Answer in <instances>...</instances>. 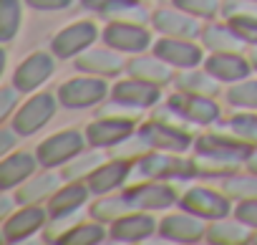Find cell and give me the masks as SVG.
<instances>
[{
	"instance_id": "6da1fadb",
	"label": "cell",
	"mask_w": 257,
	"mask_h": 245,
	"mask_svg": "<svg viewBox=\"0 0 257 245\" xmlns=\"http://www.w3.org/2000/svg\"><path fill=\"white\" fill-rule=\"evenodd\" d=\"M53 114V101H51V96H36L33 101H28L26 106H23V111L16 116V129L21 132V134H33L38 127H43L46 121H48V116Z\"/></svg>"
},
{
	"instance_id": "7a4b0ae2",
	"label": "cell",
	"mask_w": 257,
	"mask_h": 245,
	"mask_svg": "<svg viewBox=\"0 0 257 245\" xmlns=\"http://www.w3.org/2000/svg\"><path fill=\"white\" fill-rule=\"evenodd\" d=\"M83 149V139L81 134L76 132H66V134H58L53 139H48L41 149H38V157L43 165H58L63 159H68L71 154L81 152Z\"/></svg>"
},
{
	"instance_id": "3957f363",
	"label": "cell",
	"mask_w": 257,
	"mask_h": 245,
	"mask_svg": "<svg viewBox=\"0 0 257 245\" xmlns=\"http://www.w3.org/2000/svg\"><path fill=\"white\" fill-rule=\"evenodd\" d=\"M106 86L101 81H93V78H76L71 84H66L61 89V101L68 104V106H86V104H93L103 96Z\"/></svg>"
},
{
	"instance_id": "277c9868",
	"label": "cell",
	"mask_w": 257,
	"mask_h": 245,
	"mask_svg": "<svg viewBox=\"0 0 257 245\" xmlns=\"http://www.w3.org/2000/svg\"><path fill=\"white\" fill-rule=\"evenodd\" d=\"M106 43L113 46V48H121V51H142L147 43H149V33L139 26H111L106 31Z\"/></svg>"
},
{
	"instance_id": "5b68a950",
	"label": "cell",
	"mask_w": 257,
	"mask_h": 245,
	"mask_svg": "<svg viewBox=\"0 0 257 245\" xmlns=\"http://www.w3.org/2000/svg\"><path fill=\"white\" fill-rule=\"evenodd\" d=\"M182 205L197 215H204V217H222L227 215V200H222L219 195L209 192V190H192Z\"/></svg>"
},
{
	"instance_id": "8992f818",
	"label": "cell",
	"mask_w": 257,
	"mask_h": 245,
	"mask_svg": "<svg viewBox=\"0 0 257 245\" xmlns=\"http://www.w3.org/2000/svg\"><path fill=\"white\" fill-rule=\"evenodd\" d=\"M51 71H53V63H51L48 56H33V58H28V61L18 68L16 84H18V89L31 91V89H36L41 81H46V78L51 76Z\"/></svg>"
},
{
	"instance_id": "52a82bcc",
	"label": "cell",
	"mask_w": 257,
	"mask_h": 245,
	"mask_svg": "<svg viewBox=\"0 0 257 245\" xmlns=\"http://www.w3.org/2000/svg\"><path fill=\"white\" fill-rule=\"evenodd\" d=\"M93 36H96V31H93L91 23L73 26V28L63 31V33L53 41V51H56L58 56H71V53L81 51L83 46H88V43L93 41Z\"/></svg>"
},
{
	"instance_id": "ba28073f",
	"label": "cell",
	"mask_w": 257,
	"mask_h": 245,
	"mask_svg": "<svg viewBox=\"0 0 257 245\" xmlns=\"http://www.w3.org/2000/svg\"><path fill=\"white\" fill-rule=\"evenodd\" d=\"M172 106L179 109V114L194 119V121H212L217 116V106L207 99H202L199 94H182L172 99Z\"/></svg>"
},
{
	"instance_id": "9c48e42d",
	"label": "cell",
	"mask_w": 257,
	"mask_h": 245,
	"mask_svg": "<svg viewBox=\"0 0 257 245\" xmlns=\"http://www.w3.org/2000/svg\"><path fill=\"white\" fill-rule=\"evenodd\" d=\"M199 152H204L207 157L214 159V165H227V162H234L239 157H244L249 149L244 144H234V142H222V139H214V137H207L199 142Z\"/></svg>"
},
{
	"instance_id": "30bf717a",
	"label": "cell",
	"mask_w": 257,
	"mask_h": 245,
	"mask_svg": "<svg viewBox=\"0 0 257 245\" xmlns=\"http://www.w3.org/2000/svg\"><path fill=\"white\" fill-rule=\"evenodd\" d=\"M174 200L169 187H159V185H147V187H137L126 195L128 205L137 207H167Z\"/></svg>"
},
{
	"instance_id": "8fae6325",
	"label": "cell",
	"mask_w": 257,
	"mask_h": 245,
	"mask_svg": "<svg viewBox=\"0 0 257 245\" xmlns=\"http://www.w3.org/2000/svg\"><path fill=\"white\" fill-rule=\"evenodd\" d=\"M132 127L128 121H121V119H106V121H96L88 129V137L93 144H113V142H121Z\"/></svg>"
},
{
	"instance_id": "7c38bea8",
	"label": "cell",
	"mask_w": 257,
	"mask_h": 245,
	"mask_svg": "<svg viewBox=\"0 0 257 245\" xmlns=\"http://www.w3.org/2000/svg\"><path fill=\"white\" fill-rule=\"evenodd\" d=\"M144 139L149 144H157L162 149H184L189 144V137L182 134L179 129H169V127H159V124H149L142 129Z\"/></svg>"
},
{
	"instance_id": "4fadbf2b",
	"label": "cell",
	"mask_w": 257,
	"mask_h": 245,
	"mask_svg": "<svg viewBox=\"0 0 257 245\" xmlns=\"http://www.w3.org/2000/svg\"><path fill=\"white\" fill-rule=\"evenodd\" d=\"M139 172L147 175V177H157V175H192V165H187L182 159L154 154V157H147L139 165Z\"/></svg>"
},
{
	"instance_id": "5bb4252c",
	"label": "cell",
	"mask_w": 257,
	"mask_h": 245,
	"mask_svg": "<svg viewBox=\"0 0 257 245\" xmlns=\"http://www.w3.org/2000/svg\"><path fill=\"white\" fill-rule=\"evenodd\" d=\"M43 222V210L41 207H31V210H23L18 212L16 217H11L6 222V240H18L23 235H31L38 225Z\"/></svg>"
},
{
	"instance_id": "9a60e30c",
	"label": "cell",
	"mask_w": 257,
	"mask_h": 245,
	"mask_svg": "<svg viewBox=\"0 0 257 245\" xmlns=\"http://www.w3.org/2000/svg\"><path fill=\"white\" fill-rule=\"evenodd\" d=\"M157 53L172 63H179V66H192L199 61V51L189 43H182V41H162L157 46Z\"/></svg>"
},
{
	"instance_id": "2e32d148",
	"label": "cell",
	"mask_w": 257,
	"mask_h": 245,
	"mask_svg": "<svg viewBox=\"0 0 257 245\" xmlns=\"http://www.w3.org/2000/svg\"><path fill=\"white\" fill-rule=\"evenodd\" d=\"M116 99L128 104H152L157 99V89L147 81H123L116 86Z\"/></svg>"
},
{
	"instance_id": "e0dca14e",
	"label": "cell",
	"mask_w": 257,
	"mask_h": 245,
	"mask_svg": "<svg viewBox=\"0 0 257 245\" xmlns=\"http://www.w3.org/2000/svg\"><path fill=\"white\" fill-rule=\"evenodd\" d=\"M31 172H33V159L28 154H16V157L6 159L3 167H0V187L8 190L11 185H16L21 177H26Z\"/></svg>"
},
{
	"instance_id": "ac0fdd59",
	"label": "cell",
	"mask_w": 257,
	"mask_h": 245,
	"mask_svg": "<svg viewBox=\"0 0 257 245\" xmlns=\"http://www.w3.org/2000/svg\"><path fill=\"white\" fill-rule=\"evenodd\" d=\"M162 232H164L167 237H174V240H197V237H199L204 230H202V225H199L197 220L177 215V217H169V220H164V225H162Z\"/></svg>"
},
{
	"instance_id": "d6986e66",
	"label": "cell",
	"mask_w": 257,
	"mask_h": 245,
	"mask_svg": "<svg viewBox=\"0 0 257 245\" xmlns=\"http://www.w3.org/2000/svg\"><path fill=\"white\" fill-rule=\"evenodd\" d=\"M154 227L152 217H142V215H134V217H123L116 222L113 227V237L116 240H139L144 235H149Z\"/></svg>"
},
{
	"instance_id": "ffe728a7",
	"label": "cell",
	"mask_w": 257,
	"mask_h": 245,
	"mask_svg": "<svg viewBox=\"0 0 257 245\" xmlns=\"http://www.w3.org/2000/svg\"><path fill=\"white\" fill-rule=\"evenodd\" d=\"M207 68H209L214 76L227 78V81H229V78H242V76L247 73V63H244L239 56H229V53H222V56L209 58Z\"/></svg>"
},
{
	"instance_id": "44dd1931",
	"label": "cell",
	"mask_w": 257,
	"mask_h": 245,
	"mask_svg": "<svg viewBox=\"0 0 257 245\" xmlns=\"http://www.w3.org/2000/svg\"><path fill=\"white\" fill-rule=\"evenodd\" d=\"M154 21H157V26H159L164 33H177V36H197V33H199V28H197L194 21H189V18H184V16H179V13H172V11L159 13Z\"/></svg>"
},
{
	"instance_id": "7402d4cb",
	"label": "cell",
	"mask_w": 257,
	"mask_h": 245,
	"mask_svg": "<svg viewBox=\"0 0 257 245\" xmlns=\"http://www.w3.org/2000/svg\"><path fill=\"white\" fill-rule=\"evenodd\" d=\"M78 68H88V71H101V73H116L121 68V58L108 53V51H91L88 56H83L78 61Z\"/></svg>"
},
{
	"instance_id": "603a6c76",
	"label": "cell",
	"mask_w": 257,
	"mask_h": 245,
	"mask_svg": "<svg viewBox=\"0 0 257 245\" xmlns=\"http://www.w3.org/2000/svg\"><path fill=\"white\" fill-rule=\"evenodd\" d=\"M123 177H126V165H123V162H113V165L98 170V172L91 177V187H93L96 192H106V190L116 187Z\"/></svg>"
},
{
	"instance_id": "cb8c5ba5",
	"label": "cell",
	"mask_w": 257,
	"mask_h": 245,
	"mask_svg": "<svg viewBox=\"0 0 257 245\" xmlns=\"http://www.w3.org/2000/svg\"><path fill=\"white\" fill-rule=\"evenodd\" d=\"M18 18H21L18 0H0V36H3V41H8L16 33Z\"/></svg>"
},
{
	"instance_id": "d4e9b609",
	"label": "cell",
	"mask_w": 257,
	"mask_h": 245,
	"mask_svg": "<svg viewBox=\"0 0 257 245\" xmlns=\"http://www.w3.org/2000/svg\"><path fill=\"white\" fill-rule=\"evenodd\" d=\"M83 200H86V190H83L81 185H73V187H68V190L58 192V195L53 197L51 207H53V212H56V215H66L68 210L78 207Z\"/></svg>"
},
{
	"instance_id": "484cf974",
	"label": "cell",
	"mask_w": 257,
	"mask_h": 245,
	"mask_svg": "<svg viewBox=\"0 0 257 245\" xmlns=\"http://www.w3.org/2000/svg\"><path fill=\"white\" fill-rule=\"evenodd\" d=\"M101 235H103L101 227H96V225H83V227H76V230H71L68 235H63L61 242H63V245H86V242L101 240Z\"/></svg>"
},
{
	"instance_id": "4316f807",
	"label": "cell",
	"mask_w": 257,
	"mask_h": 245,
	"mask_svg": "<svg viewBox=\"0 0 257 245\" xmlns=\"http://www.w3.org/2000/svg\"><path fill=\"white\" fill-rule=\"evenodd\" d=\"M132 71H134L139 78H154V81H167V78H169V71H167L164 66H159L157 61H149V58L134 61V63H132Z\"/></svg>"
},
{
	"instance_id": "83f0119b",
	"label": "cell",
	"mask_w": 257,
	"mask_h": 245,
	"mask_svg": "<svg viewBox=\"0 0 257 245\" xmlns=\"http://www.w3.org/2000/svg\"><path fill=\"white\" fill-rule=\"evenodd\" d=\"M56 187V177L53 175H46V177H41V180H36L33 185H28L26 190H23V195H21V200L23 202H31V200H41L46 192H51Z\"/></svg>"
},
{
	"instance_id": "f1b7e54d",
	"label": "cell",
	"mask_w": 257,
	"mask_h": 245,
	"mask_svg": "<svg viewBox=\"0 0 257 245\" xmlns=\"http://www.w3.org/2000/svg\"><path fill=\"white\" fill-rule=\"evenodd\" d=\"M229 101L232 104H242V106H257V81L234 86L229 91Z\"/></svg>"
},
{
	"instance_id": "f546056e",
	"label": "cell",
	"mask_w": 257,
	"mask_h": 245,
	"mask_svg": "<svg viewBox=\"0 0 257 245\" xmlns=\"http://www.w3.org/2000/svg\"><path fill=\"white\" fill-rule=\"evenodd\" d=\"M232 33H234V31L209 28V31H207V43H209V46H217V48H224V51H234V48H237V41H234Z\"/></svg>"
},
{
	"instance_id": "4dcf8cb0",
	"label": "cell",
	"mask_w": 257,
	"mask_h": 245,
	"mask_svg": "<svg viewBox=\"0 0 257 245\" xmlns=\"http://www.w3.org/2000/svg\"><path fill=\"white\" fill-rule=\"evenodd\" d=\"M177 6L197 16H212L217 11V0H177Z\"/></svg>"
},
{
	"instance_id": "1f68e13d",
	"label": "cell",
	"mask_w": 257,
	"mask_h": 245,
	"mask_svg": "<svg viewBox=\"0 0 257 245\" xmlns=\"http://www.w3.org/2000/svg\"><path fill=\"white\" fill-rule=\"evenodd\" d=\"M232 127L237 129L239 137H244L249 142H257V116H237L232 121Z\"/></svg>"
},
{
	"instance_id": "d6a6232c",
	"label": "cell",
	"mask_w": 257,
	"mask_h": 245,
	"mask_svg": "<svg viewBox=\"0 0 257 245\" xmlns=\"http://www.w3.org/2000/svg\"><path fill=\"white\" fill-rule=\"evenodd\" d=\"M209 235H212V240H229V242H239L242 237H244V230H239L237 225H214L212 230H209Z\"/></svg>"
},
{
	"instance_id": "836d02e7",
	"label": "cell",
	"mask_w": 257,
	"mask_h": 245,
	"mask_svg": "<svg viewBox=\"0 0 257 245\" xmlns=\"http://www.w3.org/2000/svg\"><path fill=\"white\" fill-rule=\"evenodd\" d=\"M179 86H184L187 91H207V94H212L217 86L207 78V76H202V73H192V76H184V78H179Z\"/></svg>"
},
{
	"instance_id": "e575fe53",
	"label": "cell",
	"mask_w": 257,
	"mask_h": 245,
	"mask_svg": "<svg viewBox=\"0 0 257 245\" xmlns=\"http://www.w3.org/2000/svg\"><path fill=\"white\" fill-rule=\"evenodd\" d=\"M232 31L252 43H257V21L254 18H234L232 21Z\"/></svg>"
},
{
	"instance_id": "d590c367",
	"label": "cell",
	"mask_w": 257,
	"mask_h": 245,
	"mask_svg": "<svg viewBox=\"0 0 257 245\" xmlns=\"http://www.w3.org/2000/svg\"><path fill=\"white\" fill-rule=\"evenodd\" d=\"M227 190H229L232 195H257V180L237 177V180L227 182Z\"/></svg>"
},
{
	"instance_id": "8d00e7d4",
	"label": "cell",
	"mask_w": 257,
	"mask_h": 245,
	"mask_svg": "<svg viewBox=\"0 0 257 245\" xmlns=\"http://www.w3.org/2000/svg\"><path fill=\"white\" fill-rule=\"evenodd\" d=\"M121 210H123V202H121V200H108V202L96 205V207H93V215H96V217H113V215H118Z\"/></svg>"
},
{
	"instance_id": "74e56055",
	"label": "cell",
	"mask_w": 257,
	"mask_h": 245,
	"mask_svg": "<svg viewBox=\"0 0 257 245\" xmlns=\"http://www.w3.org/2000/svg\"><path fill=\"white\" fill-rule=\"evenodd\" d=\"M237 215H239V220H244L249 225H257V202H242Z\"/></svg>"
},
{
	"instance_id": "f35d334b",
	"label": "cell",
	"mask_w": 257,
	"mask_h": 245,
	"mask_svg": "<svg viewBox=\"0 0 257 245\" xmlns=\"http://www.w3.org/2000/svg\"><path fill=\"white\" fill-rule=\"evenodd\" d=\"M28 3L36 8H61V6H68L71 0H28Z\"/></svg>"
},
{
	"instance_id": "ab89813d",
	"label": "cell",
	"mask_w": 257,
	"mask_h": 245,
	"mask_svg": "<svg viewBox=\"0 0 257 245\" xmlns=\"http://www.w3.org/2000/svg\"><path fill=\"white\" fill-rule=\"evenodd\" d=\"M13 101H16V94L6 89V91H3V106H0V114H3V116H6V114L11 111V106H13Z\"/></svg>"
},
{
	"instance_id": "60d3db41",
	"label": "cell",
	"mask_w": 257,
	"mask_h": 245,
	"mask_svg": "<svg viewBox=\"0 0 257 245\" xmlns=\"http://www.w3.org/2000/svg\"><path fill=\"white\" fill-rule=\"evenodd\" d=\"M108 3H113V0H83V6H88V8H96V11H103Z\"/></svg>"
},
{
	"instance_id": "b9f144b4",
	"label": "cell",
	"mask_w": 257,
	"mask_h": 245,
	"mask_svg": "<svg viewBox=\"0 0 257 245\" xmlns=\"http://www.w3.org/2000/svg\"><path fill=\"white\" fill-rule=\"evenodd\" d=\"M11 142H13V139H11V134L6 132V134H3V147H0V152H8V147H11Z\"/></svg>"
},
{
	"instance_id": "7bdbcfd3",
	"label": "cell",
	"mask_w": 257,
	"mask_h": 245,
	"mask_svg": "<svg viewBox=\"0 0 257 245\" xmlns=\"http://www.w3.org/2000/svg\"><path fill=\"white\" fill-rule=\"evenodd\" d=\"M249 167L257 172V154H252V159H249Z\"/></svg>"
},
{
	"instance_id": "ee69618b",
	"label": "cell",
	"mask_w": 257,
	"mask_h": 245,
	"mask_svg": "<svg viewBox=\"0 0 257 245\" xmlns=\"http://www.w3.org/2000/svg\"><path fill=\"white\" fill-rule=\"evenodd\" d=\"M254 63H257V53H254Z\"/></svg>"
}]
</instances>
